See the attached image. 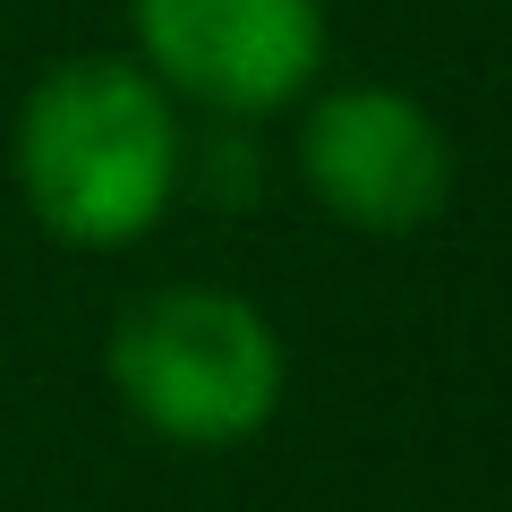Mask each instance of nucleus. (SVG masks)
<instances>
[{
    "mask_svg": "<svg viewBox=\"0 0 512 512\" xmlns=\"http://www.w3.org/2000/svg\"><path fill=\"white\" fill-rule=\"evenodd\" d=\"M9 171L43 239L120 256L163 231L180 197V103L137 69V52H69L26 86Z\"/></svg>",
    "mask_w": 512,
    "mask_h": 512,
    "instance_id": "obj_1",
    "label": "nucleus"
},
{
    "mask_svg": "<svg viewBox=\"0 0 512 512\" xmlns=\"http://www.w3.org/2000/svg\"><path fill=\"white\" fill-rule=\"evenodd\" d=\"M103 376L154 444L231 453V444H256L274 427L282 393H291V350L248 291L163 282L111 316Z\"/></svg>",
    "mask_w": 512,
    "mask_h": 512,
    "instance_id": "obj_2",
    "label": "nucleus"
},
{
    "mask_svg": "<svg viewBox=\"0 0 512 512\" xmlns=\"http://www.w3.org/2000/svg\"><path fill=\"white\" fill-rule=\"evenodd\" d=\"M299 188L325 222L367 239H410L453 205V137L444 120L402 86L350 77V86H316L299 111Z\"/></svg>",
    "mask_w": 512,
    "mask_h": 512,
    "instance_id": "obj_3",
    "label": "nucleus"
},
{
    "mask_svg": "<svg viewBox=\"0 0 512 512\" xmlns=\"http://www.w3.org/2000/svg\"><path fill=\"white\" fill-rule=\"evenodd\" d=\"M137 69L171 103L265 120L325 86V0H128Z\"/></svg>",
    "mask_w": 512,
    "mask_h": 512,
    "instance_id": "obj_4",
    "label": "nucleus"
}]
</instances>
